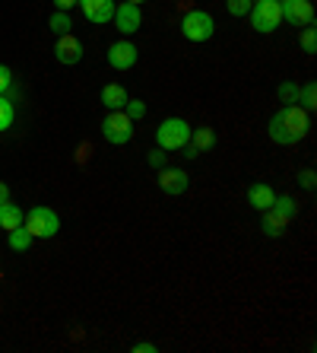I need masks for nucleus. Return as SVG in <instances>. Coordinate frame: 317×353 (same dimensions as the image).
<instances>
[{
	"mask_svg": "<svg viewBox=\"0 0 317 353\" xmlns=\"http://www.w3.org/2000/svg\"><path fill=\"white\" fill-rule=\"evenodd\" d=\"M311 131V115L301 105H283L276 115L270 118V140L279 147H295Z\"/></svg>",
	"mask_w": 317,
	"mask_h": 353,
	"instance_id": "nucleus-1",
	"label": "nucleus"
},
{
	"mask_svg": "<svg viewBox=\"0 0 317 353\" xmlns=\"http://www.w3.org/2000/svg\"><path fill=\"white\" fill-rule=\"evenodd\" d=\"M190 140V124L184 118H165L159 128H155V147L165 150V153H178L187 147Z\"/></svg>",
	"mask_w": 317,
	"mask_h": 353,
	"instance_id": "nucleus-2",
	"label": "nucleus"
},
{
	"mask_svg": "<svg viewBox=\"0 0 317 353\" xmlns=\"http://www.w3.org/2000/svg\"><path fill=\"white\" fill-rule=\"evenodd\" d=\"M248 17H251L254 32L270 35V32H276L279 23H283V10H279V0H254Z\"/></svg>",
	"mask_w": 317,
	"mask_h": 353,
	"instance_id": "nucleus-3",
	"label": "nucleus"
},
{
	"mask_svg": "<svg viewBox=\"0 0 317 353\" xmlns=\"http://www.w3.org/2000/svg\"><path fill=\"white\" fill-rule=\"evenodd\" d=\"M23 226L32 232V239H54L57 230H61V216H57L51 207L39 204V207H32V210H25Z\"/></svg>",
	"mask_w": 317,
	"mask_h": 353,
	"instance_id": "nucleus-4",
	"label": "nucleus"
},
{
	"mask_svg": "<svg viewBox=\"0 0 317 353\" xmlns=\"http://www.w3.org/2000/svg\"><path fill=\"white\" fill-rule=\"evenodd\" d=\"M212 32H216V19L206 10H190L181 17V35L187 41H210Z\"/></svg>",
	"mask_w": 317,
	"mask_h": 353,
	"instance_id": "nucleus-5",
	"label": "nucleus"
},
{
	"mask_svg": "<svg viewBox=\"0 0 317 353\" xmlns=\"http://www.w3.org/2000/svg\"><path fill=\"white\" fill-rule=\"evenodd\" d=\"M133 124H137V121H131L124 108H121V112H108L105 121H102V137H105L108 143H114V147L131 143V140H133Z\"/></svg>",
	"mask_w": 317,
	"mask_h": 353,
	"instance_id": "nucleus-6",
	"label": "nucleus"
},
{
	"mask_svg": "<svg viewBox=\"0 0 317 353\" xmlns=\"http://www.w3.org/2000/svg\"><path fill=\"white\" fill-rule=\"evenodd\" d=\"M283 23L289 26H314V3L311 0H279Z\"/></svg>",
	"mask_w": 317,
	"mask_h": 353,
	"instance_id": "nucleus-7",
	"label": "nucleus"
},
{
	"mask_svg": "<svg viewBox=\"0 0 317 353\" xmlns=\"http://www.w3.org/2000/svg\"><path fill=\"white\" fill-rule=\"evenodd\" d=\"M111 23H114V29H118L121 35H133L140 26H143V13H140L137 3H127V0H124L121 7H114Z\"/></svg>",
	"mask_w": 317,
	"mask_h": 353,
	"instance_id": "nucleus-8",
	"label": "nucleus"
},
{
	"mask_svg": "<svg viewBox=\"0 0 317 353\" xmlns=\"http://www.w3.org/2000/svg\"><path fill=\"white\" fill-rule=\"evenodd\" d=\"M137 58H140L137 45H133V41H127V39L114 41L111 48H108V64H111L114 70H131V67L137 64Z\"/></svg>",
	"mask_w": 317,
	"mask_h": 353,
	"instance_id": "nucleus-9",
	"label": "nucleus"
},
{
	"mask_svg": "<svg viewBox=\"0 0 317 353\" xmlns=\"http://www.w3.org/2000/svg\"><path fill=\"white\" fill-rule=\"evenodd\" d=\"M76 7L83 10V17L96 26L111 23V17H114V0H80Z\"/></svg>",
	"mask_w": 317,
	"mask_h": 353,
	"instance_id": "nucleus-10",
	"label": "nucleus"
},
{
	"mask_svg": "<svg viewBox=\"0 0 317 353\" xmlns=\"http://www.w3.org/2000/svg\"><path fill=\"white\" fill-rule=\"evenodd\" d=\"M187 185H190V175H187L184 169H159V188H162L165 194L178 197L187 191Z\"/></svg>",
	"mask_w": 317,
	"mask_h": 353,
	"instance_id": "nucleus-11",
	"label": "nucleus"
},
{
	"mask_svg": "<svg viewBox=\"0 0 317 353\" xmlns=\"http://www.w3.org/2000/svg\"><path fill=\"white\" fill-rule=\"evenodd\" d=\"M54 58L61 61V64H80L83 61V41L76 39L74 32L70 35H61L54 45Z\"/></svg>",
	"mask_w": 317,
	"mask_h": 353,
	"instance_id": "nucleus-12",
	"label": "nucleus"
},
{
	"mask_svg": "<svg viewBox=\"0 0 317 353\" xmlns=\"http://www.w3.org/2000/svg\"><path fill=\"white\" fill-rule=\"evenodd\" d=\"M273 201H276V191L270 188L267 181H254L251 188H248V204L254 207V210H270L273 207Z\"/></svg>",
	"mask_w": 317,
	"mask_h": 353,
	"instance_id": "nucleus-13",
	"label": "nucleus"
},
{
	"mask_svg": "<svg viewBox=\"0 0 317 353\" xmlns=\"http://www.w3.org/2000/svg\"><path fill=\"white\" fill-rule=\"evenodd\" d=\"M127 90H124L121 83H108L105 90H102V105L108 108V112H121L124 105H127Z\"/></svg>",
	"mask_w": 317,
	"mask_h": 353,
	"instance_id": "nucleus-14",
	"label": "nucleus"
},
{
	"mask_svg": "<svg viewBox=\"0 0 317 353\" xmlns=\"http://www.w3.org/2000/svg\"><path fill=\"white\" fill-rule=\"evenodd\" d=\"M187 147L194 150L197 157L206 153V150H212L216 147V134H212V128H190V140H187Z\"/></svg>",
	"mask_w": 317,
	"mask_h": 353,
	"instance_id": "nucleus-15",
	"label": "nucleus"
},
{
	"mask_svg": "<svg viewBox=\"0 0 317 353\" xmlns=\"http://www.w3.org/2000/svg\"><path fill=\"white\" fill-rule=\"evenodd\" d=\"M263 236H283L285 232V226H289V216H283L279 214V210H273V207H270V210H263Z\"/></svg>",
	"mask_w": 317,
	"mask_h": 353,
	"instance_id": "nucleus-16",
	"label": "nucleus"
},
{
	"mask_svg": "<svg viewBox=\"0 0 317 353\" xmlns=\"http://www.w3.org/2000/svg\"><path fill=\"white\" fill-rule=\"evenodd\" d=\"M23 207H19V204H10V201H7V204H0V230H17V226H23Z\"/></svg>",
	"mask_w": 317,
	"mask_h": 353,
	"instance_id": "nucleus-17",
	"label": "nucleus"
},
{
	"mask_svg": "<svg viewBox=\"0 0 317 353\" xmlns=\"http://www.w3.org/2000/svg\"><path fill=\"white\" fill-rule=\"evenodd\" d=\"M48 29L61 39V35H70L74 32V19H70V13H64V10H54L48 19Z\"/></svg>",
	"mask_w": 317,
	"mask_h": 353,
	"instance_id": "nucleus-18",
	"label": "nucleus"
},
{
	"mask_svg": "<svg viewBox=\"0 0 317 353\" xmlns=\"http://www.w3.org/2000/svg\"><path fill=\"white\" fill-rule=\"evenodd\" d=\"M13 121H17V102L10 96H0V134L10 131Z\"/></svg>",
	"mask_w": 317,
	"mask_h": 353,
	"instance_id": "nucleus-19",
	"label": "nucleus"
},
{
	"mask_svg": "<svg viewBox=\"0 0 317 353\" xmlns=\"http://www.w3.org/2000/svg\"><path fill=\"white\" fill-rule=\"evenodd\" d=\"M295 105H301L305 112H314L317 108V83L314 80H308L305 86H298V102Z\"/></svg>",
	"mask_w": 317,
	"mask_h": 353,
	"instance_id": "nucleus-20",
	"label": "nucleus"
},
{
	"mask_svg": "<svg viewBox=\"0 0 317 353\" xmlns=\"http://www.w3.org/2000/svg\"><path fill=\"white\" fill-rule=\"evenodd\" d=\"M10 248H13V252H25V248L32 245V232L25 230V226H17V230H10Z\"/></svg>",
	"mask_w": 317,
	"mask_h": 353,
	"instance_id": "nucleus-21",
	"label": "nucleus"
},
{
	"mask_svg": "<svg viewBox=\"0 0 317 353\" xmlns=\"http://www.w3.org/2000/svg\"><path fill=\"white\" fill-rule=\"evenodd\" d=\"M273 210H279V214L289 216V220H292V216H298V204H295L289 194H276V201H273Z\"/></svg>",
	"mask_w": 317,
	"mask_h": 353,
	"instance_id": "nucleus-22",
	"label": "nucleus"
},
{
	"mask_svg": "<svg viewBox=\"0 0 317 353\" xmlns=\"http://www.w3.org/2000/svg\"><path fill=\"white\" fill-rule=\"evenodd\" d=\"M301 51H305V54H314L317 51V29L314 26H305V32H301Z\"/></svg>",
	"mask_w": 317,
	"mask_h": 353,
	"instance_id": "nucleus-23",
	"label": "nucleus"
},
{
	"mask_svg": "<svg viewBox=\"0 0 317 353\" xmlns=\"http://www.w3.org/2000/svg\"><path fill=\"white\" fill-rule=\"evenodd\" d=\"M124 112H127L131 121H140V118H146V102H140V99H127Z\"/></svg>",
	"mask_w": 317,
	"mask_h": 353,
	"instance_id": "nucleus-24",
	"label": "nucleus"
},
{
	"mask_svg": "<svg viewBox=\"0 0 317 353\" xmlns=\"http://www.w3.org/2000/svg\"><path fill=\"white\" fill-rule=\"evenodd\" d=\"M254 0H226V10L232 17H248V10H251Z\"/></svg>",
	"mask_w": 317,
	"mask_h": 353,
	"instance_id": "nucleus-25",
	"label": "nucleus"
},
{
	"mask_svg": "<svg viewBox=\"0 0 317 353\" xmlns=\"http://www.w3.org/2000/svg\"><path fill=\"white\" fill-rule=\"evenodd\" d=\"M13 90V70L7 64H0V96H7Z\"/></svg>",
	"mask_w": 317,
	"mask_h": 353,
	"instance_id": "nucleus-26",
	"label": "nucleus"
},
{
	"mask_svg": "<svg viewBox=\"0 0 317 353\" xmlns=\"http://www.w3.org/2000/svg\"><path fill=\"white\" fill-rule=\"evenodd\" d=\"M279 99H283V102H289V105H292V102H298V86H295V83H283V86H279Z\"/></svg>",
	"mask_w": 317,
	"mask_h": 353,
	"instance_id": "nucleus-27",
	"label": "nucleus"
},
{
	"mask_svg": "<svg viewBox=\"0 0 317 353\" xmlns=\"http://www.w3.org/2000/svg\"><path fill=\"white\" fill-rule=\"evenodd\" d=\"M298 181H301V188H314V185H317V175H314V169H305V172H301L298 175Z\"/></svg>",
	"mask_w": 317,
	"mask_h": 353,
	"instance_id": "nucleus-28",
	"label": "nucleus"
},
{
	"mask_svg": "<svg viewBox=\"0 0 317 353\" xmlns=\"http://www.w3.org/2000/svg\"><path fill=\"white\" fill-rule=\"evenodd\" d=\"M149 165H153V169H165V150L155 147L153 153H149Z\"/></svg>",
	"mask_w": 317,
	"mask_h": 353,
	"instance_id": "nucleus-29",
	"label": "nucleus"
},
{
	"mask_svg": "<svg viewBox=\"0 0 317 353\" xmlns=\"http://www.w3.org/2000/svg\"><path fill=\"white\" fill-rule=\"evenodd\" d=\"M76 3H80V0H54V7H57V10H64V13H70V10H74Z\"/></svg>",
	"mask_w": 317,
	"mask_h": 353,
	"instance_id": "nucleus-30",
	"label": "nucleus"
},
{
	"mask_svg": "<svg viewBox=\"0 0 317 353\" xmlns=\"http://www.w3.org/2000/svg\"><path fill=\"white\" fill-rule=\"evenodd\" d=\"M133 350H137V353H155L159 347H155V344H146V341H143V344H133Z\"/></svg>",
	"mask_w": 317,
	"mask_h": 353,
	"instance_id": "nucleus-31",
	"label": "nucleus"
},
{
	"mask_svg": "<svg viewBox=\"0 0 317 353\" xmlns=\"http://www.w3.org/2000/svg\"><path fill=\"white\" fill-rule=\"evenodd\" d=\"M7 201H10V188L0 181V204H7Z\"/></svg>",
	"mask_w": 317,
	"mask_h": 353,
	"instance_id": "nucleus-32",
	"label": "nucleus"
},
{
	"mask_svg": "<svg viewBox=\"0 0 317 353\" xmlns=\"http://www.w3.org/2000/svg\"><path fill=\"white\" fill-rule=\"evenodd\" d=\"M127 3H137V7H140V3H146V0H127Z\"/></svg>",
	"mask_w": 317,
	"mask_h": 353,
	"instance_id": "nucleus-33",
	"label": "nucleus"
}]
</instances>
